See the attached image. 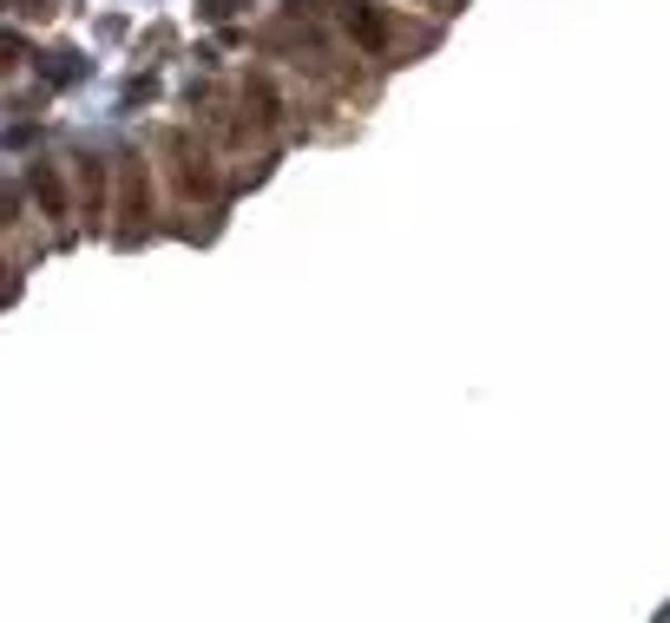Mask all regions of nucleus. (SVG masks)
Wrapping results in <instances>:
<instances>
[{"mask_svg":"<svg viewBox=\"0 0 670 623\" xmlns=\"http://www.w3.org/2000/svg\"><path fill=\"white\" fill-rule=\"evenodd\" d=\"M86 79V60H79L73 47H60L53 60H47V86H79Z\"/></svg>","mask_w":670,"mask_h":623,"instance_id":"f03ea898","label":"nucleus"},{"mask_svg":"<svg viewBox=\"0 0 670 623\" xmlns=\"http://www.w3.org/2000/svg\"><path fill=\"white\" fill-rule=\"evenodd\" d=\"M20 60H27V40H20V33H0V79L20 67Z\"/></svg>","mask_w":670,"mask_h":623,"instance_id":"20e7f679","label":"nucleus"},{"mask_svg":"<svg viewBox=\"0 0 670 623\" xmlns=\"http://www.w3.org/2000/svg\"><path fill=\"white\" fill-rule=\"evenodd\" d=\"M13 217H20V198H13V191L0 184V223H13Z\"/></svg>","mask_w":670,"mask_h":623,"instance_id":"0eeeda50","label":"nucleus"},{"mask_svg":"<svg viewBox=\"0 0 670 623\" xmlns=\"http://www.w3.org/2000/svg\"><path fill=\"white\" fill-rule=\"evenodd\" d=\"M237 7H243V0H198V13H204V20H230Z\"/></svg>","mask_w":670,"mask_h":623,"instance_id":"39448f33","label":"nucleus"},{"mask_svg":"<svg viewBox=\"0 0 670 623\" xmlns=\"http://www.w3.org/2000/svg\"><path fill=\"white\" fill-rule=\"evenodd\" d=\"M151 99V79H132V86H126V112H132V105H146Z\"/></svg>","mask_w":670,"mask_h":623,"instance_id":"423d86ee","label":"nucleus"},{"mask_svg":"<svg viewBox=\"0 0 670 623\" xmlns=\"http://www.w3.org/2000/svg\"><path fill=\"white\" fill-rule=\"evenodd\" d=\"M349 33H356V47H369V53H388V40H394V27H388V13L374 7V0H349Z\"/></svg>","mask_w":670,"mask_h":623,"instance_id":"f257e3e1","label":"nucleus"},{"mask_svg":"<svg viewBox=\"0 0 670 623\" xmlns=\"http://www.w3.org/2000/svg\"><path fill=\"white\" fill-rule=\"evenodd\" d=\"M27 191H33V198H40V204H47V210H67V191H60V178H53L47 164H33V178H27Z\"/></svg>","mask_w":670,"mask_h":623,"instance_id":"7ed1b4c3","label":"nucleus"},{"mask_svg":"<svg viewBox=\"0 0 670 623\" xmlns=\"http://www.w3.org/2000/svg\"><path fill=\"white\" fill-rule=\"evenodd\" d=\"M13 7H20V13H53L47 0H13Z\"/></svg>","mask_w":670,"mask_h":623,"instance_id":"6e6552de","label":"nucleus"}]
</instances>
